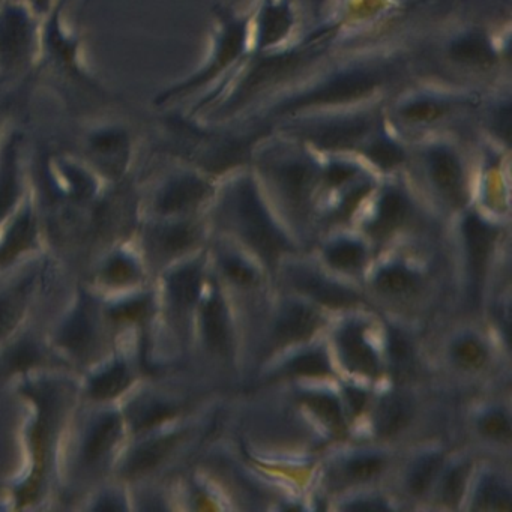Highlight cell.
Wrapping results in <instances>:
<instances>
[{"label": "cell", "mask_w": 512, "mask_h": 512, "mask_svg": "<svg viewBox=\"0 0 512 512\" xmlns=\"http://www.w3.org/2000/svg\"><path fill=\"white\" fill-rule=\"evenodd\" d=\"M50 13L53 14V20L49 25L50 49L55 53L59 61L64 62L65 67L71 68L73 71H79L77 67V43L74 38H67L59 26V13H61V4L56 5Z\"/></svg>", "instance_id": "21"}, {"label": "cell", "mask_w": 512, "mask_h": 512, "mask_svg": "<svg viewBox=\"0 0 512 512\" xmlns=\"http://www.w3.org/2000/svg\"><path fill=\"white\" fill-rule=\"evenodd\" d=\"M404 215H406V202L403 197L398 193L385 194L380 202L379 214L373 229L376 230L377 235H385L403 221Z\"/></svg>", "instance_id": "26"}, {"label": "cell", "mask_w": 512, "mask_h": 512, "mask_svg": "<svg viewBox=\"0 0 512 512\" xmlns=\"http://www.w3.org/2000/svg\"><path fill=\"white\" fill-rule=\"evenodd\" d=\"M433 181L449 199L460 200L463 193V172L454 154L446 149H434L430 154Z\"/></svg>", "instance_id": "10"}, {"label": "cell", "mask_w": 512, "mask_h": 512, "mask_svg": "<svg viewBox=\"0 0 512 512\" xmlns=\"http://www.w3.org/2000/svg\"><path fill=\"white\" fill-rule=\"evenodd\" d=\"M389 353L395 362H406L409 359V344L400 332L391 331L389 334Z\"/></svg>", "instance_id": "44"}, {"label": "cell", "mask_w": 512, "mask_h": 512, "mask_svg": "<svg viewBox=\"0 0 512 512\" xmlns=\"http://www.w3.org/2000/svg\"><path fill=\"white\" fill-rule=\"evenodd\" d=\"M19 316V302L14 301V299H0V338L7 335L14 328Z\"/></svg>", "instance_id": "43"}, {"label": "cell", "mask_w": 512, "mask_h": 512, "mask_svg": "<svg viewBox=\"0 0 512 512\" xmlns=\"http://www.w3.org/2000/svg\"><path fill=\"white\" fill-rule=\"evenodd\" d=\"M349 509H353V511H380V509H386V506L376 502V500H371V502L353 503L349 506Z\"/></svg>", "instance_id": "52"}, {"label": "cell", "mask_w": 512, "mask_h": 512, "mask_svg": "<svg viewBox=\"0 0 512 512\" xmlns=\"http://www.w3.org/2000/svg\"><path fill=\"white\" fill-rule=\"evenodd\" d=\"M355 173L356 170L353 167L344 166V164H334V166L329 167L326 178H328L329 184L340 185L353 178Z\"/></svg>", "instance_id": "47"}, {"label": "cell", "mask_w": 512, "mask_h": 512, "mask_svg": "<svg viewBox=\"0 0 512 512\" xmlns=\"http://www.w3.org/2000/svg\"><path fill=\"white\" fill-rule=\"evenodd\" d=\"M304 401L326 425L334 430L343 428V413L337 398L328 394H308L305 395Z\"/></svg>", "instance_id": "27"}, {"label": "cell", "mask_w": 512, "mask_h": 512, "mask_svg": "<svg viewBox=\"0 0 512 512\" xmlns=\"http://www.w3.org/2000/svg\"><path fill=\"white\" fill-rule=\"evenodd\" d=\"M35 238V224L32 215L25 212L8 233L5 244L0 247V265L13 262L20 253L31 247Z\"/></svg>", "instance_id": "17"}, {"label": "cell", "mask_w": 512, "mask_h": 512, "mask_svg": "<svg viewBox=\"0 0 512 512\" xmlns=\"http://www.w3.org/2000/svg\"><path fill=\"white\" fill-rule=\"evenodd\" d=\"M338 343H340L344 364L350 370L367 374V376H376L377 371H379L376 353L368 346L359 326L352 325L344 329L340 338H338Z\"/></svg>", "instance_id": "8"}, {"label": "cell", "mask_w": 512, "mask_h": 512, "mask_svg": "<svg viewBox=\"0 0 512 512\" xmlns=\"http://www.w3.org/2000/svg\"><path fill=\"white\" fill-rule=\"evenodd\" d=\"M442 115V107L433 101H418L404 109V116L410 121H433Z\"/></svg>", "instance_id": "42"}, {"label": "cell", "mask_w": 512, "mask_h": 512, "mask_svg": "<svg viewBox=\"0 0 512 512\" xmlns=\"http://www.w3.org/2000/svg\"><path fill=\"white\" fill-rule=\"evenodd\" d=\"M410 416H412V407L403 397L388 395L383 398L376 410L374 425H376L377 433L385 437L398 433L406 427Z\"/></svg>", "instance_id": "14"}, {"label": "cell", "mask_w": 512, "mask_h": 512, "mask_svg": "<svg viewBox=\"0 0 512 512\" xmlns=\"http://www.w3.org/2000/svg\"><path fill=\"white\" fill-rule=\"evenodd\" d=\"M367 125L361 122H347V124L329 125L314 134L313 139L317 145L325 149L352 148L362 136Z\"/></svg>", "instance_id": "19"}, {"label": "cell", "mask_w": 512, "mask_h": 512, "mask_svg": "<svg viewBox=\"0 0 512 512\" xmlns=\"http://www.w3.org/2000/svg\"><path fill=\"white\" fill-rule=\"evenodd\" d=\"M467 251H469L470 269H472L473 286H481L487 269L488 257L493 248L494 232L490 226L470 215L464 221Z\"/></svg>", "instance_id": "6"}, {"label": "cell", "mask_w": 512, "mask_h": 512, "mask_svg": "<svg viewBox=\"0 0 512 512\" xmlns=\"http://www.w3.org/2000/svg\"><path fill=\"white\" fill-rule=\"evenodd\" d=\"M475 508L478 511H509L511 494L508 488L497 479H484L476 494Z\"/></svg>", "instance_id": "23"}, {"label": "cell", "mask_w": 512, "mask_h": 512, "mask_svg": "<svg viewBox=\"0 0 512 512\" xmlns=\"http://www.w3.org/2000/svg\"><path fill=\"white\" fill-rule=\"evenodd\" d=\"M89 328L88 322L85 317L77 316L70 325L65 329L64 335H62V341L65 346L71 347V349H82L88 343Z\"/></svg>", "instance_id": "38"}, {"label": "cell", "mask_w": 512, "mask_h": 512, "mask_svg": "<svg viewBox=\"0 0 512 512\" xmlns=\"http://www.w3.org/2000/svg\"><path fill=\"white\" fill-rule=\"evenodd\" d=\"M148 311L149 299L142 298L115 308L112 311V317L116 320H125V322H136V320H142L143 317L148 316Z\"/></svg>", "instance_id": "39"}, {"label": "cell", "mask_w": 512, "mask_h": 512, "mask_svg": "<svg viewBox=\"0 0 512 512\" xmlns=\"http://www.w3.org/2000/svg\"><path fill=\"white\" fill-rule=\"evenodd\" d=\"M130 134L122 128H103L89 137L92 154L110 164L121 163L130 152Z\"/></svg>", "instance_id": "13"}, {"label": "cell", "mask_w": 512, "mask_h": 512, "mask_svg": "<svg viewBox=\"0 0 512 512\" xmlns=\"http://www.w3.org/2000/svg\"><path fill=\"white\" fill-rule=\"evenodd\" d=\"M301 64V59L296 55L275 56V58L265 59L259 62L251 71L250 76L247 77L242 83L238 95L235 97L232 106H241L242 103L253 97L254 94L260 89L266 88L271 83L278 82L284 76H289L290 73L296 70V67Z\"/></svg>", "instance_id": "5"}, {"label": "cell", "mask_w": 512, "mask_h": 512, "mask_svg": "<svg viewBox=\"0 0 512 512\" xmlns=\"http://www.w3.org/2000/svg\"><path fill=\"white\" fill-rule=\"evenodd\" d=\"M203 329L206 341L214 350H224L229 343V325L226 310L220 299L214 298L203 308Z\"/></svg>", "instance_id": "18"}, {"label": "cell", "mask_w": 512, "mask_h": 512, "mask_svg": "<svg viewBox=\"0 0 512 512\" xmlns=\"http://www.w3.org/2000/svg\"><path fill=\"white\" fill-rule=\"evenodd\" d=\"M130 383L127 368L124 364L115 365L101 376L92 380L91 394L97 400H107L121 394Z\"/></svg>", "instance_id": "24"}, {"label": "cell", "mask_w": 512, "mask_h": 512, "mask_svg": "<svg viewBox=\"0 0 512 512\" xmlns=\"http://www.w3.org/2000/svg\"><path fill=\"white\" fill-rule=\"evenodd\" d=\"M467 470H469V467L464 466V464L455 467L446 478L445 485H443V499L448 505H455V503L460 502L464 487H466Z\"/></svg>", "instance_id": "35"}, {"label": "cell", "mask_w": 512, "mask_h": 512, "mask_svg": "<svg viewBox=\"0 0 512 512\" xmlns=\"http://www.w3.org/2000/svg\"><path fill=\"white\" fill-rule=\"evenodd\" d=\"M346 395L353 413H356V415L361 413L362 409L365 407V403H367V395H365V392L361 391V389L347 388Z\"/></svg>", "instance_id": "49"}, {"label": "cell", "mask_w": 512, "mask_h": 512, "mask_svg": "<svg viewBox=\"0 0 512 512\" xmlns=\"http://www.w3.org/2000/svg\"><path fill=\"white\" fill-rule=\"evenodd\" d=\"M319 325V317L305 305H290L281 314L277 325V337L281 343H295L311 337Z\"/></svg>", "instance_id": "12"}, {"label": "cell", "mask_w": 512, "mask_h": 512, "mask_svg": "<svg viewBox=\"0 0 512 512\" xmlns=\"http://www.w3.org/2000/svg\"><path fill=\"white\" fill-rule=\"evenodd\" d=\"M440 464H442V455L431 454L422 458L410 475V491L413 494L425 493L433 482L434 476L439 472Z\"/></svg>", "instance_id": "28"}, {"label": "cell", "mask_w": 512, "mask_h": 512, "mask_svg": "<svg viewBox=\"0 0 512 512\" xmlns=\"http://www.w3.org/2000/svg\"><path fill=\"white\" fill-rule=\"evenodd\" d=\"M236 206L242 233L257 253L262 254L266 260H274L289 248L286 238L272 223L250 182H244L239 187Z\"/></svg>", "instance_id": "1"}, {"label": "cell", "mask_w": 512, "mask_h": 512, "mask_svg": "<svg viewBox=\"0 0 512 512\" xmlns=\"http://www.w3.org/2000/svg\"><path fill=\"white\" fill-rule=\"evenodd\" d=\"M119 430H121V422L118 416L110 415L104 418L89 437L85 449L86 460H98L101 455L106 454L118 439Z\"/></svg>", "instance_id": "22"}, {"label": "cell", "mask_w": 512, "mask_h": 512, "mask_svg": "<svg viewBox=\"0 0 512 512\" xmlns=\"http://www.w3.org/2000/svg\"><path fill=\"white\" fill-rule=\"evenodd\" d=\"M169 289L179 305L193 304L200 292L199 271L193 266L181 269L170 278Z\"/></svg>", "instance_id": "25"}, {"label": "cell", "mask_w": 512, "mask_h": 512, "mask_svg": "<svg viewBox=\"0 0 512 512\" xmlns=\"http://www.w3.org/2000/svg\"><path fill=\"white\" fill-rule=\"evenodd\" d=\"M496 124L499 136H503L505 137V140H509V136H511V109H509V107L500 110L499 116H497L496 119Z\"/></svg>", "instance_id": "50"}, {"label": "cell", "mask_w": 512, "mask_h": 512, "mask_svg": "<svg viewBox=\"0 0 512 512\" xmlns=\"http://www.w3.org/2000/svg\"><path fill=\"white\" fill-rule=\"evenodd\" d=\"M176 434L173 436L161 437V439L154 440V442L146 443L140 446L128 461L127 473L128 475H140V473L148 472L152 467L157 466L178 442Z\"/></svg>", "instance_id": "16"}, {"label": "cell", "mask_w": 512, "mask_h": 512, "mask_svg": "<svg viewBox=\"0 0 512 512\" xmlns=\"http://www.w3.org/2000/svg\"><path fill=\"white\" fill-rule=\"evenodd\" d=\"M449 53L454 61L472 65V67H490L496 61V55H494L490 44L479 35H469V37L455 41Z\"/></svg>", "instance_id": "15"}, {"label": "cell", "mask_w": 512, "mask_h": 512, "mask_svg": "<svg viewBox=\"0 0 512 512\" xmlns=\"http://www.w3.org/2000/svg\"><path fill=\"white\" fill-rule=\"evenodd\" d=\"M134 275H136V268L130 260L124 259V257L112 260L106 269L107 280L115 284L130 283Z\"/></svg>", "instance_id": "41"}, {"label": "cell", "mask_w": 512, "mask_h": 512, "mask_svg": "<svg viewBox=\"0 0 512 512\" xmlns=\"http://www.w3.org/2000/svg\"><path fill=\"white\" fill-rule=\"evenodd\" d=\"M19 134H13L5 143L0 157V220L16 205L20 196L19 182Z\"/></svg>", "instance_id": "7"}, {"label": "cell", "mask_w": 512, "mask_h": 512, "mask_svg": "<svg viewBox=\"0 0 512 512\" xmlns=\"http://www.w3.org/2000/svg\"><path fill=\"white\" fill-rule=\"evenodd\" d=\"M226 271L236 283L250 284L254 280V272L238 259H230L226 262Z\"/></svg>", "instance_id": "45"}, {"label": "cell", "mask_w": 512, "mask_h": 512, "mask_svg": "<svg viewBox=\"0 0 512 512\" xmlns=\"http://www.w3.org/2000/svg\"><path fill=\"white\" fill-rule=\"evenodd\" d=\"M287 371L296 376H325L329 371L328 359L320 352L304 353L290 362Z\"/></svg>", "instance_id": "30"}, {"label": "cell", "mask_w": 512, "mask_h": 512, "mask_svg": "<svg viewBox=\"0 0 512 512\" xmlns=\"http://www.w3.org/2000/svg\"><path fill=\"white\" fill-rule=\"evenodd\" d=\"M454 356L461 367L479 368L487 359V352L479 341L473 338H464L454 347Z\"/></svg>", "instance_id": "32"}, {"label": "cell", "mask_w": 512, "mask_h": 512, "mask_svg": "<svg viewBox=\"0 0 512 512\" xmlns=\"http://www.w3.org/2000/svg\"><path fill=\"white\" fill-rule=\"evenodd\" d=\"M368 157L382 167V169H392V167L398 166L401 161L404 160L403 151L398 148L394 143L382 142L374 143L370 149H368Z\"/></svg>", "instance_id": "33"}, {"label": "cell", "mask_w": 512, "mask_h": 512, "mask_svg": "<svg viewBox=\"0 0 512 512\" xmlns=\"http://www.w3.org/2000/svg\"><path fill=\"white\" fill-rule=\"evenodd\" d=\"M37 361V352L34 347L22 346L14 352L13 359H11V367L14 370H25L31 367Z\"/></svg>", "instance_id": "46"}, {"label": "cell", "mask_w": 512, "mask_h": 512, "mask_svg": "<svg viewBox=\"0 0 512 512\" xmlns=\"http://www.w3.org/2000/svg\"><path fill=\"white\" fill-rule=\"evenodd\" d=\"M293 283L302 292L329 307H349L356 302L355 293L349 292L337 284L329 283L325 278L317 277L310 271L293 272Z\"/></svg>", "instance_id": "9"}, {"label": "cell", "mask_w": 512, "mask_h": 512, "mask_svg": "<svg viewBox=\"0 0 512 512\" xmlns=\"http://www.w3.org/2000/svg\"><path fill=\"white\" fill-rule=\"evenodd\" d=\"M292 28V14L286 5H272L263 13L260 25V46L269 47L280 43Z\"/></svg>", "instance_id": "20"}, {"label": "cell", "mask_w": 512, "mask_h": 512, "mask_svg": "<svg viewBox=\"0 0 512 512\" xmlns=\"http://www.w3.org/2000/svg\"><path fill=\"white\" fill-rule=\"evenodd\" d=\"M364 248L355 242H340L328 250V262L335 268L349 269L361 265L364 260Z\"/></svg>", "instance_id": "29"}, {"label": "cell", "mask_w": 512, "mask_h": 512, "mask_svg": "<svg viewBox=\"0 0 512 512\" xmlns=\"http://www.w3.org/2000/svg\"><path fill=\"white\" fill-rule=\"evenodd\" d=\"M376 85L377 77L373 74H346V76L337 77L328 85L316 89V91L299 98V100L290 101L283 107V112L305 109V107L311 106L349 103V101L359 100V98L370 94L376 88Z\"/></svg>", "instance_id": "3"}, {"label": "cell", "mask_w": 512, "mask_h": 512, "mask_svg": "<svg viewBox=\"0 0 512 512\" xmlns=\"http://www.w3.org/2000/svg\"><path fill=\"white\" fill-rule=\"evenodd\" d=\"M283 182L292 196L301 197L310 187L311 170L304 164H292L283 172Z\"/></svg>", "instance_id": "34"}, {"label": "cell", "mask_w": 512, "mask_h": 512, "mask_svg": "<svg viewBox=\"0 0 512 512\" xmlns=\"http://www.w3.org/2000/svg\"><path fill=\"white\" fill-rule=\"evenodd\" d=\"M245 34H247V32H245V26L242 25V23H235V25L229 26L226 34H224L223 40H221L217 56H215L211 67L203 71V73H200L199 76L188 80V82L182 83V85L175 86V88L164 92L160 97H157L155 103H167V101L172 100V98L194 91V89L200 88V86L208 83L209 80L214 79L217 74H220L224 68L229 67V65L241 55L245 44Z\"/></svg>", "instance_id": "4"}, {"label": "cell", "mask_w": 512, "mask_h": 512, "mask_svg": "<svg viewBox=\"0 0 512 512\" xmlns=\"http://www.w3.org/2000/svg\"><path fill=\"white\" fill-rule=\"evenodd\" d=\"M377 287L383 292L401 293L409 290L415 284V277L400 266L383 269L376 278Z\"/></svg>", "instance_id": "31"}, {"label": "cell", "mask_w": 512, "mask_h": 512, "mask_svg": "<svg viewBox=\"0 0 512 512\" xmlns=\"http://www.w3.org/2000/svg\"><path fill=\"white\" fill-rule=\"evenodd\" d=\"M173 415V409L167 406H155L146 413L145 418L140 422V428H149L152 425L160 424L164 419L170 418Z\"/></svg>", "instance_id": "48"}, {"label": "cell", "mask_w": 512, "mask_h": 512, "mask_svg": "<svg viewBox=\"0 0 512 512\" xmlns=\"http://www.w3.org/2000/svg\"><path fill=\"white\" fill-rule=\"evenodd\" d=\"M479 428L487 437L493 439H509L511 436V425L503 413L491 412L485 415L479 422Z\"/></svg>", "instance_id": "36"}, {"label": "cell", "mask_w": 512, "mask_h": 512, "mask_svg": "<svg viewBox=\"0 0 512 512\" xmlns=\"http://www.w3.org/2000/svg\"><path fill=\"white\" fill-rule=\"evenodd\" d=\"M194 241V232L188 226H175L167 230L164 235V247L170 253H179V251L187 250Z\"/></svg>", "instance_id": "37"}, {"label": "cell", "mask_w": 512, "mask_h": 512, "mask_svg": "<svg viewBox=\"0 0 512 512\" xmlns=\"http://www.w3.org/2000/svg\"><path fill=\"white\" fill-rule=\"evenodd\" d=\"M208 191V185L193 176L178 179L163 191L158 200V208L167 214L182 211L205 199Z\"/></svg>", "instance_id": "11"}, {"label": "cell", "mask_w": 512, "mask_h": 512, "mask_svg": "<svg viewBox=\"0 0 512 512\" xmlns=\"http://www.w3.org/2000/svg\"><path fill=\"white\" fill-rule=\"evenodd\" d=\"M53 4H55V0H29L32 11L38 16L50 14V11L53 10Z\"/></svg>", "instance_id": "51"}, {"label": "cell", "mask_w": 512, "mask_h": 512, "mask_svg": "<svg viewBox=\"0 0 512 512\" xmlns=\"http://www.w3.org/2000/svg\"><path fill=\"white\" fill-rule=\"evenodd\" d=\"M37 43V26L25 5L8 4L0 11V70L11 71L25 64Z\"/></svg>", "instance_id": "2"}, {"label": "cell", "mask_w": 512, "mask_h": 512, "mask_svg": "<svg viewBox=\"0 0 512 512\" xmlns=\"http://www.w3.org/2000/svg\"><path fill=\"white\" fill-rule=\"evenodd\" d=\"M383 460L379 457H359L350 461L347 470L356 479H368L382 470Z\"/></svg>", "instance_id": "40"}]
</instances>
